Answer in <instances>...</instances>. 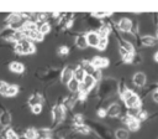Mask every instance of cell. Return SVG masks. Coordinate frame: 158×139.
<instances>
[{"label": "cell", "instance_id": "7", "mask_svg": "<svg viewBox=\"0 0 158 139\" xmlns=\"http://www.w3.org/2000/svg\"><path fill=\"white\" fill-rule=\"evenodd\" d=\"M91 66L94 68H102V67H106L109 66V60L105 58V57H100V56H95L91 61H90Z\"/></svg>", "mask_w": 158, "mask_h": 139}, {"label": "cell", "instance_id": "20", "mask_svg": "<svg viewBox=\"0 0 158 139\" xmlns=\"http://www.w3.org/2000/svg\"><path fill=\"white\" fill-rule=\"evenodd\" d=\"M26 37H28L30 40H33V41H42L44 36H43L38 30H35V31L27 32V34H26Z\"/></svg>", "mask_w": 158, "mask_h": 139}, {"label": "cell", "instance_id": "16", "mask_svg": "<svg viewBox=\"0 0 158 139\" xmlns=\"http://www.w3.org/2000/svg\"><path fill=\"white\" fill-rule=\"evenodd\" d=\"M84 77H85V71H84L80 66L77 67L75 70H73V78H74V79H77L78 82H83Z\"/></svg>", "mask_w": 158, "mask_h": 139}, {"label": "cell", "instance_id": "9", "mask_svg": "<svg viewBox=\"0 0 158 139\" xmlns=\"http://www.w3.org/2000/svg\"><path fill=\"white\" fill-rule=\"evenodd\" d=\"M121 113V107L117 103H112L109 105V108L106 109V114L109 117H118Z\"/></svg>", "mask_w": 158, "mask_h": 139}, {"label": "cell", "instance_id": "15", "mask_svg": "<svg viewBox=\"0 0 158 139\" xmlns=\"http://www.w3.org/2000/svg\"><path fill=\"white\" fill-rule=\"evenodd\" d=\"M118 43H120V48H123V50H126L128 53L133 55L135 47H133V45H132L131 42H128V41H126V40H118Z\"/></svg>", "mask_w": 158, "mask_h": 139}, {"label": "cell", "instance_id": "3", "mask_svg": "<svg viewBox=\"0 0 158 139\" xmlns=\"http://www.w3.org/2000/svg\"><path fill=\"white\" fill-rule=\"evenodd\" d=\"M123 102H125V104H126V107L130 109V108H139L141 107V99H139V97L136 94V93H131L126 99H123Z\"/></svg>", "mask_w": 158, "mask_h": 139}, {"label": "cell", "instance_id": "38", "mask_svg": "<svg viewBox=\"0 0 158 139\" xmlns=\"http://www.w3.org/2000/svg\"><path fill=\"white\" fill-rule=\"evenodd\" d=\"M141 62H142V56H141V55H133V57H132V63L138 65V63H141Z\"/></svg>", "mask_w": 158, "mask_h": 139}, {"label": "cell", "instance_id": "1", "mask_svg": "<svg viewBox=\"0 0 158 139\" xmlns=\"http://www.w3.org/2000/svg\"><path fill=\"white\" fill-rule=\"evenodd\" d=\"M14 50H15L16 53H20V55H28V53H33V52L36 51V47H35V45H33L30 40L23 38V40H21V41H19V42L15 43Z\"/></svg>", "mask_w": 158, "mask_h": 139}, {"label": "cell", "instance_id": "19", "mask_svg": "<svg viewBox=\"0 0 158 139\" xmlns=\"http://www.w3.org/2000/svg\"><path fill=\"white\" fill-rule=\"evenodd\" d=\"M9 67H10V71L15 73H22L25 71V66L21 62H11Z\"/></svg>", "mask_w": 158, "mask_h": 139}, {"label": "cell", "instance_id": "39", "mask_svg": "<svg viewBox=\"0 0 158 139\" xmlns=\"http://www.w3.org/2000/svg\"><path fill=\"white\" fill-rule=\"evenodd\" d=\"M98 115H99V117H101V118H102V117H105V115H106V109H102V108H101V109H99V110H98Z\"/></svg>", "mask_w": 158, "mask_h": 139}, {"label": "cell", "instance_id": "25", "mask_svg": "<svg viewBox=\"0 0 158 139\" xmlns=\"http://www.w3.org/2000/svg\"><path fill=\"white\" fill-rule=\"evenodd\" d=\"M109 34H110V27H109L107 25H101V26L98 29V35H99V37H106V38H107Z\"/></svg>", "mask_w": 158, "mask_h": 139}, {"label": "cell", "instance_id": "10", "mask_svg": "<svg viewBox=\"0 0 158 139\" xmlns=\"http://www.w3.org/2000/svg\"><path fill=\"white\" fill-rule=\"evenodd\" d=\"M70 79H73V70L70 67H65L63 71H62V74H60V81L67 84Z\"/></svg>", "mask_w": 158, "mask_h": 139}, {"label": "cell", "instance_id": "4", "mask_svg": "<svg viewBox=\"0 0 158 139\" xmlns=\"http://www.w3.org/2000/svg\"><path fill=\"white\" fill-rule=\"evenodd\" d=\"M52 114H53V123L54 124L60 123L65 117V112H64V108L62 105H54L52 109Z\"/></svg>", "mask_w": 158, "mask_h": 139}, {"label": "cell", "instance_id": "13", "mask_svg": "<svg viewBox=\"0 0 158 139\" xmlns=\"http://www.w3.org/2000/svg\"><path fill=\"white\" fill-rule=\"evenodd\" d=\"M80 83H83L89 91L91 89V88H94V86H95V83H96V79H95V77L94 76H90V74H85V77H84V79H83V82H80Z\"/></svg>", "mask_w": 158, "mask_h": 139}, {"label": "cell", "instance_id": "36", "mask_svg": "<svg viewBox=\"0 0 158 139\" xmlns=\"http://www.w3.org/2000/svg\"><path fill=\"white\" fill-rule=\"evenodd\" d=\"M68 52H69V48H68L67 46H60V47L58 48V53H59L60 56H63V55H68Z\"/></svg>", "mask_w": 158, "mask_h": 139}, {"label": "cell", "instance_id": "43", "mask_svg": "<svg viewBox=\"0 0 158 139\" xmlns=\"http://www.w3.org/2000/svg\"><path fill=\"white\" fill-rule=\"evenodd\" d=\"M157 38H158V31H157Z\"/></svg>", "mask_w": 158, "mask_h": 139}, {"label": "cell", "instance_id": "29", "mask_svg": "<svg viewBox=\"0 0 158 139\" xmlns=\"http://www.w3.org/2000/svg\"><path fill=\"white\" fill-rule=\"evenodd\" d=\"M75 130L78 132V133H80V134H89L90 133V127L89 125H86V124H81V125H78V127H75Z\"/></svg>", "mask_w": 158, "mask_h": 139}, {"label": "cell", "instance_id": "18", "mask_svg": "<svg viewBox=\"0 0 158 139\" xmlns=\"http://www.w3.org/2000/svg\"><path fill=\"white\" fill-rule=\"evenodd\" d=\"M52 138V132L49 129H37V139H51Z\"/></svg>", "mask_w": 158, "mask_h": 139}, {"label": "cell", "instance_id": "33", "mask_svg": "<svg viewBox=\"0 0 158 139\" xmlns=\"http://www.w3.org/2000/svg\"><path fill=\"white\" fill-rule=\"evenodd\" d=\"M7 87H9V83H6L5 81H1V79H0V94H2V96H6V91H7Z\"/></svg>", "mask_w": 158, "mask_h": 139}, {"label": "cell", "instance_id": "34", "mask_svg": "<svg viewBox=\"0 0 158 139\" xmlns=\"http://www.w3.org/2000/svg\"><path fill=\"white\" fill-rule=\"evenodd\" d=\"M117 89H118V93H120V96H122L128 88L126 87V84H125V82L123 81H121L120 83H118V86H117Z\"/></svg>", "mask_w": 158, "mask_h": 139}, {"label": "cell", "instance_id": "8", "mask_svg": "<svg viewBox=\"0 0 158 139\" xmlns=\"http://www.w3.org/2000/svg\"><path fill=\"white\" fill-rule=\"evenodd\" d=\"M132 26H133L132 21H131L130 19H127V17H122V19L120 20V22H118V29H120L123 34L130 32V31L132 30Z\"/></svg>", "mask_w": 158, "mask_h": 139}, {"label": "cell", "instance_id": "28", "mask_svg": "<svg viewBox=\"0 0 158 139\" xmlns=\"http://www.w3.org/2000/svg\"><path fill=\"white\" fill-rule=\"evenodd\" d=\"M19 92V87L15 84H9L7 91H6V97H14L15 94H17Z\"/></svg>", "mask_w": 158, "mask_h": 139}, {"label": "cell", "instance_id": "27", "mask_svg": "<svg viewBox=\"0 0 158 139\" xmlns=\"http://www.w3.org/2000/svg\"><path fill=\"white\" fill-rule=\"evenodd\" d=\"M23 137L27 138V139H37V129H35V128H28V129L23 133Z\"/></svg>", "mask_w": 158, "mask_h": 139}, {"label": "cell", "instance_id": "42", "mask_svg": "<svg viewBox=\"0 0 158 139\" xmlns=\"http://www.w3.org/2000/svg\"><path fill=\"white\" fill-rule=\"evenodd\" d=\"M154 60L158 62V52H156V55H154Z\"/></svg>", "mask_w": 158, "mask_h": 139}, {"label": "cell", "instance_id": "14", "mask_svg": "<svg viewBox=\"0 0 158 139\" xmlns=\"http://www.w3.org/2000/svg\"><path fill=\"white\" fill-rule=\"evenodd\" d=\"M141 42H142V45H144V46H147V47H152V46L157 45V38L153 37V36L146 35V36H143V37L141 38Z\"/></svg>", "mask_w": 158, "mask_h": 139}, {"label": "cell", "instance_id": "26", "mask_svg": "<svg viewBox=\"0 0 158 139\" xmlns=\"http://www.w3.org/2000/svg\"><path fill=\"white\" fill-rule=\"evenodd\" d=\"M37 30H38V31L44 36L46 34H48V32H49V30H51V25H49L48 22H46V21H44V22H41V24L37 26Z\"/></svg>", "mask_w": 158, "mask_h": 139}, {"label": "cell", "instance_id": "17", "mask_svg": "<svg viewBox=\"0 0 158 139\" xmlns=\"http://www.w3.org/2000/svg\"><path fill=\"white\" fill-rule=\"evenodd\" d=\"M127 124V129L131 130V132H137L139 129V120L136 119V118H130V120L126 123Z\"/></svg>", "mask_w": 158, "mask_h": 139}, {"label": "cell", "instance_id": "40", "mask_svg": "<svg viewBox=\"0 0 158 139\" xmlns=\"http://www.w3.org/2000/svg\"><path fill=\"white\" fill-rule=\"evenodd\" d=\"M120 53H121V56H122V58L123 57H126V56H128V55H131V53H128L126 50H123V48H120Z\"/></svg>", "mask_w": 158, "mask_h": 139}, {"label": "cell", "instance_id": "31", "mask_svg": "<svg viewBox=\"0 0 158 139\" xmlns=\"http://www.w3.org/2000/svg\"><path fill=\"white\" fill-rule=\"evenodd\" d=\"M73 122H74V125L78 127V125H81L84 124V117L81 114H75L73 117Z\"/></svg>", "mask_w": 158, "mask_h": 139}, {"label": "cell", "instance_id": "22", "mask_svg": "<svg viewBox=\"0 0 158 139\" xmlns=\"http://www.w3.org/2000/svg\"><path fill=\"white\" fill-rule=\"evenodd\" d=\"M130 137V132L127 129H123V128H118L116 132H115V138L116 139H128Z\"/></svg>", "mask_w": 158, "mask_h": 139}, {"label": "cell", "instance_id": "6", "mask_svg": "<svg viewBox=\"0 0 158 139\" xmlns=\"http://www.w3.org/2000/svg\"><path fill=\"white\" fill-rule=\"evenodd\" d=\"M85 38H86L88 46H91V47H96L98 43H99V40H100L98 32H95V31H90V32H88V34L85 35Z\"/></svg>", "mask_w": 158, "mask_h": 139}, {"label": "cell", "instance_id": "5", "mask_svg": "<svg viewBox=\"0 0 158 139\" xmlns=\"http://www.w3.org/2000/svg\"><path fill=\"white\" fill-rule=\"evenodd\" d=\"M93 125V128H94V130L96 132V134L101 138V139H111V134H110V132H109V129H106L104 125H101V124H91Z\"/></svg>", "mask_w": 158, "mask_h": 139}, {"label": "cell", "instance_id": "35", "mask_svg": "<svg viewBox=\"0 0 158 139\" xmlns=\"http://www.w3.org/2000/svg\"><path fill=\"white\" fill-rule=\"evenodd\" d=\"M147 117H148V113H147L146 110H139V113H138V115H137V118H136V119H138V120H139V123H141L142 120H146V119H147Z\"/></svg>", "mask_w": 158, "mask_h": 139}, {"label": "cell", "instance_id": "30", "mask_svg": "<svg viewBox=\"0 0 158 139\" xmlns=\"http://www.w3.org/2000/svg\"><path fill=\"white\" fill-rule=\"evenodd\" d=\"M107 38L106 37H100V40H99V43H98V48L100 50V51H104L105 48H106V46H107Z\"/></svg>", "mask_w": 158, "mask_h": 139}, {"label": "cell", "instance_id": "32", "mask_svg": "<svg viewBox=\"0 0 158 139\" xmlns=\"http://www.w3.org/2000/svg\"><path fill=\"white\" fill-rule=\"evenodd\" d=\"M138 113H139V109L138 108H130L127 110V117H130V118H137Z\"/></svg>", "mask_w": 158, "mask_h": 139}, {"label": "cell", "instance_id": "2", "mask_svg": "<svg viewBox=\"0 0 158 139\" xmlns=\"http://www.w3.org/2000/svg\"><path fill=\"white\" fill-rule=\"evenodd\" d=\"M114 91H115V81H112L111 78H107L99 87V96L105 98V97L110 96Z\"/></svg>", "mask_w": 158, "mask_h": 139}, {"label": "cell", "instance_id": "24", "mask_svg": "<svg viewBox=\"0 0 158 139\" xmlns=\"http://www.w3.org/2000/svg\"><path fill=\"white\" fill-rule=\"evenodd\" d=\"M79 84H80V82H78L77 79H70L68 83H67V86H68V89L70 91V92H74V93H78V91H79Z\"/></svg>", "mask_w": 158, "mask_h": 139}, {"label": "cell", "instance_id": "23", "mask_svg": "<svg viewBox=\"0 0 158 139\" xmlns=\"http://www.w3.org/2000/svg\"><path fill=\"white\" fill-rule=\"evenodd\" d=\"M42 97L40 96V94H32L31 97H30V99H28V104H30V107H33V105H38V104H42Z\"/></svg>", "mask_w": 158, "mask_h": 139}, {"label": "cell", "instance_id": "21", "mask_svg": "<svg viewBox=\"0 0 158 139\" xmlns=\"http://www.w3.org/2000/svg\"><path fill=\"white\" fill-rule=\"evenodd\" d=\"M75 46L80 50H84L88 46V42H86V38H85V35H79L77 38H75Z\"/></svg>", "mask_w": 158, "mask_h": 139}, {"label": "cell", "instance_id": "12", "mask_svg": "<svg viewBox=\"0 0 158 139\" xmlns=\"http://www.w3.org/2000/svg\"><path fill=\"white\" fill-rule=\"evenodd\" d=\"M10 123H11V114L7 110L2 112L0 114V125L4 127V128H6V127L10 125Z\"/></svg>", "mask_w": 158, "mask_h": 139}, {"label": "cell", "instance_id": "41", "mask_svg": "<svg viewBox=\"0 0 158 139\" xmlns=\"http://www.w3.org/2000/svg\"><path fill=\"white\" fill-rule=\"evenodd\" d=\"M152 98H153V101H154V102H157V103H158V89H157L156 92H153Z\"/></svg>", "mask_w": 158, "mask_h": 139}, {"label": "cell", "instance_id": "37", "mask_svg": "<svg viewBox=\"0 0 158 139\" xmlns=\"http://www.w3.org/2000/svg\"><path fill=\"white\" fill-rule=\"evenodd\" d=\"M31 110H32V113H35V114H40V113L42 112V104H38V105H33V107H31Z\"/></svg>", "mask_w": 158, "mask_h": 139}, {"label": "cell", "instance_id": "11", "mask_svg": "<svg viewBox=\"0 0 158 139\" xmlns=\"http://www.w3.org/2000/svg\"><path fill=\"white\" fill-rule=\"evenodd\" d=\"M132 81L137 87H142L146 84V74L143 72H137V73H135Z\"/></svg>", "mask_w": 158, "mask_h": 139}]
</instances>
